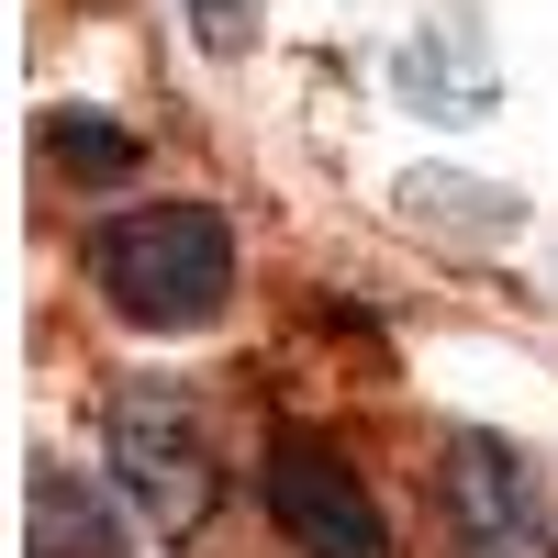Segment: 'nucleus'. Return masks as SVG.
Returning <instances> with one entry per match:
<instances>
[{
	"mask_svg": "<svg viewBox=\"0 0 558 558\" xmlns=\"http://www.w3.org/2000/svg\"><path fill=\"white\" fill-rule=\"evenodd\" d=\"M436 514H447L458 558H558V502L502 436H447Z\"/></svg>",
	"mask_w": 558,
	"mask_h": 558,
	"instance_id": "nucleus-3",
	"label": "nucleus"
},
{
	"mask_svg": "<svg viewBox=\"0 0 558 558\" xmlns=\"http://www.w3.org/2000/svg\"><path fill=\"white\" fill-rule=\"evenodd\" d=\"M257 492H268V525L291 536L302 558H391V514L368 502V481L324 436H268Z\"/></svg>",
	"mask_w": 558,
	"mask_h": 558,
	"instance_id": "nucleus-4",
	"label": "nucleus"
},
{
	"mask_svg": "<svg viewBox=\"0 0 558 558\" xmlns=\"http://www.w3.org/2000/svg\"><path fill=\"white\" fill-rule=\"evenodd\" d=\"M101 447H112L123 502H134L157 536H191V525L213 514L223 481H213V447H202V425H191V402H179V380H123L112 413H101Z\"/></svg>",
	"mask_w": 558,
	"mask_h": 558,
	"instance_id": "nucleus-2",
	"label": "nucleus"
},
{
	"mask_svg": "<svg viewBox=\"0 0 558 558\" xmlns=\"http://www.w3.org/2000/svg\"><path fill=\"white\" fill-rule=\"evenodd\" d=\"M191 23H202V45H223V57H235V45L257 34V0H191Z\"/></svg>",
	"mask_w": 558,
	"mask_h": 558,
	"instance_id": "nucleus-7",
	"label": "nucleus"
},
{
	"mask_svg": "<svg viewBox=\"0 0 558 558\" xmlns=\"http://www.w3.org/2000/svg\"><path fill=\"white\" fill-rule=\"evenodd\" d=\"M89 279L112 291L123 324L191 336V324H213L223 291H235V223L213 202H134V213H112L101 235H89Z\"/></svg>",
	"mask_w": 558,
	"mask_h": 558,
	"instance_id": "nucleus-1",
	"label": "nucleus"
},
{
	"mask_svg": "<svg viewBox=\"0 0 558 558\" xmlns=\"http://www.w3.org/2000/svg\"><path fill=\"white\" fill-rule=\"evenodd\" d=\"M78 179H134V134H112V123H89V112H57V134H45Z\"/></svg>",
	"mask_w": 558,
	"mask_h": 558,
	"instance_id": "nucleus-6",
	"label": "nucleus"
},
{
	"mask_svg": "<svg viewBox=\"0 0 558 558\" xmlns=\"http://www.w3.org/2000/svg\"><path fill=\"white\" fill-rule=\"evenodd\" d=\"M34 536H45V547H78V558H123L112 514H101L68 470H34Z\"/></svg>",
	"mask_w": 558,
	"mask_h": 558,
	"instance_id": "nucleus-5",
	"label": "nucleus"
}]
</instances>
